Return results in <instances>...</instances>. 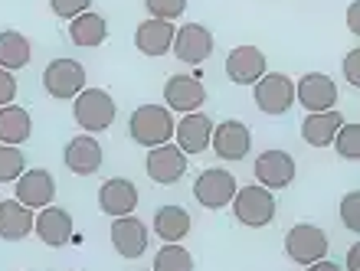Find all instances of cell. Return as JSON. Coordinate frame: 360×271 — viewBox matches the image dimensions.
Here are the masks:
<instances>
[{
    "label": "cell",
    "mask_w": 360,
    "mask_h": 271,
    "mask_svg": "<svg viewBox=\"0 0 360 271\" xmlns=\"http://www.w3.org/2000/svg\"><path fill=\"white\" fill-rule=\"evenodd\" d=\"M174 131H177V124L171 118V108H164V105H141V108H134L131 121H128L131 140L148 150L171 144Z\"/></svg>",
    "instance_id": "1"
},
{
    "label": "cell",
    "mask_w": 360,
    "mask_h": 271,
    "mask_svg": "<svg viewBox=\"0 0 360 271\" xmlns=\"http://www.w3.org/2000/svg\"><path fill=\"white\" fill-rule=\"evenodd\" d=\"M115 98L105 88H86V92L76 95V105H72V118H76L79 128H86L89 134L108 131L115 121Z\"/></svg>",
    "instance_id": "2"
},
{
    "label": "cell",
    "mask_w": 360,
    "mask_h": 271,
    "mask_svg": "<svg viewBox=\"0 0 360 271\" xmlns=\"http://www.w3.org/2000/svg\"><path fill=\"white\" fill-rule=\"evenodd\" d=\"M233 213L243 225L249 229H262L275 219V197L272 190H266L262 183H252V187H243L236 190L233 197Z\"/></svg>",
    "instance_id": "3"
},
{
    "label": "cell",
    "mask_w": 360,
    "mask_h": 271,
    "mask_svg": "<svg viewBox=\"0 0 360 271\" xmlns=\"http://www.w3.org/2000/svg\"><path fill=\"white\" fill-rule=\"evenodd\" d=\"M285 252H288L292 262L308 268V265L321 262L324 255H328V235H324V229H318L311 223H298L285 235Z\"/></svg>",
    "instance_id": "4"
},
{
    "label": "cell",
    "mask_w": 360,
    "mask_h": 271,
    "mask_svg": "<svg viewBox=\"0 0 360 271\" xmlns=\"http://www.w3.org/2000/svg\"><path fill=\"white\" fill-rule=\"evenodd\" d=\"M43 88L53 98H72L76 102V95L86 92V66L76 59H53L43 69Z\"/></svg>",
    "instance_id": "5"
},
{
    "label": "cell",
    "mask_w": 360,
    "mask_h": 271,
    "mask_svg": "<svg viewBox=\"0 0 360 271\" xmlns=\"http://www.w3.org/2000/svg\"><path fill=\"white\" fill-rule=\"evenodd\" d=\"M236 177L233 173H226L223 167H210L203 170L197 177V183H193V197H197V203L203 206V209H223V206L233 203V197H236Z\"/></svg>",
    "instance_id": "6"
},
{
    "label": "cell",
    "mask_w": 360,
    "mask_h": 271,
    "mask_svg": "<svg viewBox=\"0 0 360 271\" xmlns=\"http://www.w3.org/2000/svg\"><path fill=\"white\" fill-rule=\"evenodd\" d=\"M252 98H256L259 112H266V114H285L295 102H298V98H295V82L285 72H266L262 75V79L256 82Z\"/></svg>",
    "instance_id": "7"
},
{
    "label": "cell",
    "mask_w": 360,
    "mask_h": 271,
    "mask_svg": "<svg viewBox=\"0 0 360 271\" xmlns=\"http://www.w3.org/2000/svg\"><path fill=\"white\" fill-rule=\"evenodd\" d=\"M295 98L308 108V114L311 112H331L334 105H338V85H334L331 75L308 72L295 82Z\"/></svg>",
    "instance_id": "8"
},
{
    "label": "cell",
    "mask_w": 360,
    "mask_h": 271,
    "mask_svg": "<svg viewBox=\"0 0 360 271\" xmlns=\"http://www.w3.org/2000/svg\"><path fill=\"white\" fill-rule=\"evenodd\" d=\"M144 167H148V177H151L154 183L171 187V183H177V180L187 173V154H184L177 144H161V147L148 150Z\"/></svg>",
    "instance_id": "9"
},
{
    "label": "cell",
    "mask_w": 360,
    "mask_h": 271,
    "mask_svg": "<svg viewBox=\"0 0 360 271\" xmlns=\"http://www.w3.org/2000/svg\"><path fill=\"white\" fill-rule=\"evenodd\" d=\"M171 53L187 66H200V62H207L213 56V33L207 27H200V23H184L177 29V37H174Z\"/></svg>",
    "instance_id": "10"
},
{
    "label": "cell",
    "mask_w": 360,
    "mask_h": 271,
    "mask_svg": "<svg viewBox=\"0 0 360 271\" xmlns=\"http://www.w3.org/2000/svg\"><path fill=\"white\" fill-rule=\"evenodd\" d=\"M164 102H167L171 112L180 114L200 112V105L207 102V88H203L197 75H171L164 82Z\"/></svg>",
    "instance_id": "11"
},
{
    "label": "cell",
    "mask_w": 360,
    "mask_h": 271,
    "mask_svg": "<svg viewBox=\"0 0 360 271\" xmlns=\"http://www.w3.org/2000/svg\"><path fill=\"white\" fill-rule=\"evenodd\" d=\"M112 245L122 258H141L148 252V225L138 216H118L112 223Z\"/></svg>",
    "instance_id": "12"
},
{
    "label": "cell",
    "mask_w": 360,
    "mask_h": 271,
    "mask_svg": "<svg viewBox=\"0 0 360 271\" xmlns=\"http://www.w3.org/2000/svg\"><path fill=\"white\" fill-rule=\"evenodd\" d=\"M213 128L217 124L210 121L203 112H190L180 118L177 131H174V138H177V147L184 150V154H203V150L213 144Z\"/></svg>",
    "instance_id": "13"
},
{
    "label": "cell",
    "mask_w": 360,
    "mask_h": 271,
    "mask_svg": "<svg viewBox=\"0 0 360 271\" xmlns=\"http://www.w3.org/2000/svg\"><path fill=\"white\" fill-rule=\"evenodd\" d=\"M210 147L217 150V157L223 160H243L249 154V147H252V134H249V128L243 121L229 118V121L213 128V144Z\"/></svg>",
    "instance_id": "14"
},
{
    "label": "cell",
    "mask_w": 360,
    "mask_h": 271,
    "mask_svg": "<svg viewBox=\"0 0 360 271\" xmlns=\"http://www.w3.org/2000/svg\"><path fill=\"white\" fill-rule=\"evenodd\" d=\"M53 197H56V180L49 170H23V177L17 180L20 203L30 206V209H43V206H53Z\"/></svg>",
    "instance_id": "15"
},
{
    "label": "cell",
    "mask_w": 360,
    "mask_h": 271,
    "mask_svg": "<svg viewBox=\"0 0 360 271\" xmlns=\"http://www.w3.org/2000/svg\"><path fill=\"white\" fill-rule=\"evenodd\" d=\"M256 177L266 190H285L295 180V157L288 150H266V154H259Z\"/></svg>",
    "instance_id": "16"
},
{
    "label": "cell",
    "mask_w": 360,
    "mask_h": 271,
    "mask_svg": "<svg viewBox=\"0 0 360 271\" xmlns=\"http://www.w3.org/2000/svg\"><path fill=\"white\" fill-rule=\"evenodd\" d=\"M33 232L43 239V245L49 249H63V245L72 242V216L66 209H59V206H43L37 216V225H33Z\"/></svg>",
    "instance_id": "17"
},
{
    "label": "cell",
    "mask_w": 360,
    "mask_h": 271,
    "mask_svg": "<svg viewBox=\"0 0 360 271\" xmlns=\"http://www.w3.org/2000/svg\"><path fill=\"white\" fill-rule=\"evenodd\" d=\"M226 75L236 85H256L266 75V56L259 46H236L226 56Z\"/></svg>",
    "instance_id": "18"
},
{
    "label": "cell",
    "mask_w": 360,
    "mask_h": 271,
    "mask_svg": "<svg viewBox=\"0 0 360 271\" xmlns=\"http://www.w3.org/2000/svg\"><path fill=\"white\" fill-rule=\"evenodd\" d=\"M63 160H66V167L76 173V177H92L95 170L102 167V144L92 138V134H82V138H72L66 144V154H63Z\"/></svg>",
    "instance_id": "19"
},
{
    "label": "cell",
    "mask_w": 360,
    "mask_h": 271,
    "mask_svg": "<svg viewBox=\"0 0 360 271\" xmlns=\"http://www.w3.org/2000/svg\"><path fill=\"white\" fill-rule=\"evenodd\" d=\"M174 37H177V27L171 20H144L141 27L134 29V46L141 49L144 56H164L174 49Z\"/></svg>",
    "instance_id": "20"
},
{
    "label": "cell",
    "mask_w": 360,
    "mask_h": 271,
    "mask_svg": "<svg viewBox=\"0 0 360 271\" xmlns=\"http://www.w3.org/2000/svg\"><path fill=\"white\" fill-rule=\"evenodd\" d=\"M98 206H102V213H108L112 219L131 216L134 206H138V187L124 177L108 180V183H102V190H98Z\"/></svg>",
    "instance_id": "21"
},
{
    "label": "cell",
    "mask_w": 360,
    "mask_h": 271,
    "mask_svg": "<svg viewBox=\"0 0 360 271\" xmlns=\"http://www.w3.org/2000/svg\"><path fill=\"white\" fill-rule=\"evenodd\" d=\"M33 225H37V216H33L30 206H23L20 199H4L0 203V239L20 242V239H27L33 232Z\"/></svg>",
    "instance_id": "22"
},
{
    "label": "cell",
    "mask_w": 360,
    "mask_h": 271,
    "mask_svg": "<svg viewBox=\"0 0 360 271\" xmlns=\"http://www.w3.org/2000/svg\"><path fill=\"white\" fill-rule=\"evenodd\" d=\"M341 124H344V114L338 108H331V112H311L302 121V138L311 147H331L338 131H341Z\"/></svg>",
    "instance_id": "23"
},
{
    "label": "cell",
    "mask_w": 360,
    "mask_h": 271,
    "mask_svg": "<svg viewBox=\"0 0 360 271\" xmlns=\"http://www.w3.org/2000/svg\"><path fill=\"white\" fill-rule=\"evenodd\" d=\"M190 225H193V219H190V213L184 206L167 203L154 213V232L161 235L164 242H180L190 232Z\"/></svg>",
    "instance_id": "24"
},
{
    "label": "cell",
    "mask_w": 360,
    "mask_h": 271,
    "mask_svg": "<svg viewBox=\"0 0 360 271\" xmlns=\"http://www.w3.org/2000/svg\"><path fill=\"white\" fill-rule=\"evenodd\" d=\"M105 37H108V23H105L102 13H92V10H89L82 17L69 20V39H72L76 46H86V49L102 46Z\"/></svg>",
    "instance_id": "25"
},
{
    "label": "cell",
    "mask_w": 360,
    "mask_h": 271,
    "mask_svg": "<svg viewBox=\"0 0 360 271\" xmlns=\"http://www.w3.org/2000/svg\"><path fill=\"white\" fill-rule=\"evenodd\" d=\"M33 131V121L30 114L20 108V105H7L0 108V144H10V147H20L23 140Z\"/></svg>",
    "instance_id": "26"
},
{
    "label": "cell",
    "mask_w": 360,
    "mask_h": 271,
    "mask_svg": "<svg viewBox=\"0 0 360 271\" xmlns=\"http://www.w3.org/2000/svg\"><path fill=\"white\" fill-rule=\"evenodd\" d=\"M33 56V49H30V39L17 29H4L0 33V69H23Z\"/></svg>",
    "instance_id": "27"
},
{
    "label": "cell",
    "mask_w": 360,
    "mask_h": 271,
    "mask_svg": "<svg viewBox=\"0 0 360 271\" xmlns=\"http://www.w3.org/2000/svg\"><path fill=\"white\" fill-rule=\"evenodd\" d=\"M154 271H193V255L180 242H167L154 255Z\"/></svg>",
    "instance_id": "28"
},
{
    "label": "cell",
    "mask_w": 360,
    "mask_h": 271,
    "mask_svg": "<svg viewBox=\"0 0 360 271\" xmlns=\"http://www.w3.org/2000/svg\"><path fill=\"white\" fill-rule=\"evenodd\" d=\"M23 167H27L23 150L10 147V144H0V183H17L23 177Z\"/></svg>",
    "instance_id": "29"
},
{
    "label": "cell",
    "mask_w": 360,
    "mask_h": 271,
    "mask_svg": "<svg viewBox=\"0 0 360 271\" xmlns=\"http://www.w3.org/2000/svg\"><path fill=\"white\" fill-rule=\"evenodd\" d=\"M334 147L344 160H360V124H341V131L334 138Z\"/></svg>",
    "instance_id": "30"
},
{
    "label": "cell",
    "mask_w": 360,
    "mask_h": 271,
    "mask_svg": "<svg viewBox=\"0 0 360 271\" xmlns=\"http://www.w3.org/2000/svg\"><path fill=\"white\" fill-rule=\"evenodd\" d=\"M144 7L154 20H177L187 10V0H144Z\"/></svg>",
    "instance_id": "31"
},
{
    "label": "cell",
    "mask_w": 360,
    "mask_h": 271,
    "mask_svg": "<svg viewBox=\"0 0 360 271\" xmlns=\"http://www.w3.org/2000/svg\"><path fill=\"white\" fill-rule=\"evenodd\" d=\"M341 223L351 232H360V190H354V193H347L341 199Z\"/></svg>",
    "instance_id": "32"
},
{
    "label": "cell",
    "mask_w": 360,
    "mask_h": 271,
    "mask_svg": "<svg viewBox=\"0 0 360 271\" xmlns=\"http://www.w3.org/2000/svg\"><path fill=\"white\" fill-rule=\"evenodd\" d=\"M49 4H53V13L63 20H76L82 13H89V7H92V0H49Z\"/></svg>",
    "instance_id": "33"
},
{
    "label": "cell",
    "mask_w": 360,
    "mask_h": 271,
    "mask_svg": "<svg viewBox=\"0 0 360 271\" xmlns=\"http://www.w3.org/2000/svg\"><path fill=\"white\" fill-rule=\"evenodd\" d=\"M13 98H17V79L10 69H0V108L13 105Z\"/></svg>",
    "instance_id": "34"
},
{
    "label": "cell",
    "mask_w": 360,
    "mask_h": 271,
    "mask_svg": "<svg viewBox=\"0 0 360 271\" xmlns=\"http://www.w3.org/2000/svg\"><path fill=\"white\" fill-rule=\"evenodd\" d=\"M344 79H347L354 88H360V46L344 56Z\"/></svg>",
    "instance_id": "35"
},
{
    "label": "cell",
    "mask_w": 360,
    "mask_h": 271,
    "mask_svg": "<svg viewBox=\"0 0 360 271\" xmlns=\"http://www.w3.org/2000/svg\"><path fill=\"white\" fill-rule=\"evenodd\" d=\"M347 29L360 39V0H354L351 7H347Z\"/></svg>",
    "instance_id": "36"
},
{
    "label": "cell",
    "mask_w": 360,
    "mask_h": 271,
    "mask_svg": "<svg viewBox=\"0 0 360 271\" xmlns=\"http://www.w3.org/2000/svg\"><path fill=\"white\" fill-rule=\"evenodd\" d=\"M347 271H360V242L351 245V252H347Z\"/></svg>",
    "instance_id": "37"
},
{
    "label": "cell",
    "mask_w": 360,
    "mask_h": 271,
    "mask_svg": "<svg viewBox=\"0 0 360 271\" xmlns=\"http://www.w3.org/2000/svg\"><path fill=\"white\" fill-rule=\"evenodd\" d=\"M308 271H344V268L341 265H334V262H328V258H321V262L308 265Z\"/></svg>",
    "instance_id": "38"
},
{
    "label": "cell",
    "mask_w": 360,
    "mask_h": 271,
    "mask_svg": "<svg viewBox=\"0 0 360 271\" xmlns=\"http://www.w3.org/2000/svg\"><path fill=\"white\" fill-rule=\"evenodd\" d=\"M151 271H154V268H151Z\"/></svg>",
    "instance_id": "39"
}]
</instances>
